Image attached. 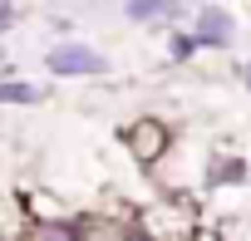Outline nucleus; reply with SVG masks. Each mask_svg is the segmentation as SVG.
Masks as SVG:
<instances>
[{
    "label": "nucleus",
    "instance_id": "0eeeda50",
    "mask_svg": "<svg viewBox=\"0 0 251 241\" xmlns=\"http://www.w3.org/2000/svg\"><path fill=\"white\" fill-rule=\"evenodd\" d=\"M35 98H45L35 84H20V79H10V84H0V103H35Z\"/></svg>",
    "mask_w": 251,
    "mask_h": 241
},
{
    "label": "nucleus",
    "instance_id": "423d86ee",
    "mask_svg": "<svg viewBox=\"0 0 251 241\" xmlns=\"http://www.w3.org/2000/svg\"><path fill=\"white\" fill-rule=\"evenodd\" d=\"M177 10V0H128V20H163Z\"/></svg>",
    "mask_w": 251,
    "mask_h": 241
},
{
    "label": "nucleus",
    "instance_id": "6e6552de",
    "mask_svg": "<svg viewBox=\"0 0 251 241\" xmlns=\"http://www.w3.org/2000/svg\"><path fill=\"white\" fill-rule=\"evenodd\" d=\"M202 45H197V35H173V59H192Z\"/></svg>",
    "mask_w": 251,
    "mask_h": 241
},
{
    "label": "nucleus",
    "instance_id": "7ed1b4c3",
    "mask_svg": "<svg viewBox=\"0 0 251 241\" xmlns=\"http://www.w3.org/2000/svg\"><path fill=\"white\" fill-rule=\"evenodd\" d=\"M143 231H148V236H192V231H197V226H192V202L177 197V202H168V207L143 212Z\"/></svg>",
    "mask_w": 251,
    "mask_h": 241
},
{
    "label": "nucleus",
    "instance_id": "20e7f679",
    "mask_svg": "<svg viewBox=\"0 0 251 241\" xmlns=\"http://www.w3.org/2000/svg\"><path fill=\"white\" fill-rule=\"evenodd\" d=\"M197 45H212V49H226L231 45V35H236V25H231V15L222 10V5H207L202 15H197Z\"/></svg>",
    "mask_w": 251,
    "mask_h": 241
},
{
    "label": "nucleus",
    "instance_id": "39448f33",
    "mask_svg": "<svg viewBox=\"0 0 251 241\" xmlns=\"http://www.w3.org/2000/svg\"><path fill=\"white\" fill-rule=\"evenodd\" d=\"M207 182H212V187H236V182H246V163H241V158H217Z\"/></svg>",
    "mask_w": 251,
    "mask_h": 241
},
{
    "label": "nucleus",
    "instance_id": "9d476101",
    "mask_svg": "<svg viewBox=\"0 0 251 241\" xmlns=\"http://www.w3.org/2000/svg\"><path fill=\"white\" fill-rule=\"evenodd\" d=\"M241 79H246V89H251V64H246V69H241Z\"/></svg>",
    "mask_w": 251,
    "mask_h": 241
},
{
    "label": "nucleus",
    "instance_id": "1a4fd4ad",
    "mask_svg": "<svg viewBox=\"0 0 251 241\" xmlns=\"http://www.w3.org/2000/svg\"><path fill=\"white\" fill-rule=\"evenodd\" d=\"M15 25V5H10V0H0V35H5Z\"/></svg>",
    "mask_w": 251,
    "mask_h": 241
},
{
    "label": "nucleus",
    "instance_id": "f03ea898",
    "mask_svg": "<svg viewBox=\"0 0 251 241\" xmlns=\"http://www.w3.org/2000/svg\"><path fill=\"white\" fill-rule=\"evenodd\" d=\"M45 64H50V74H69V79H79V74H108V59L99 54V49H89V45H54L50 54H45Z\"/></svg>",
    "mask_w": 251,
    "mask_h": 241
},
{
    "label": "nucleus",
    "instance_id": "f257e3e1",
    "mask_svg": "<svg viewBox=\"0 0 251 241\" xmlns=\"http://www.w3.org/2000/svg\"><path fill=\"white\" fill-rule=\"evenodd\" d=\"M168 148H173V133H168L163 118H138V123L128 128V153H133L143 168H158V163L168 158Z\"/></svg>",
    "mask_w": 251,
    "mask_h": 241
}]
</instances>
